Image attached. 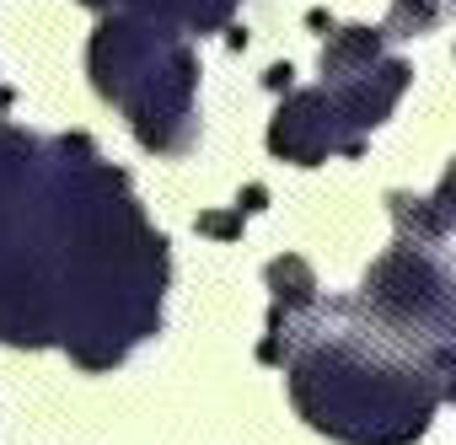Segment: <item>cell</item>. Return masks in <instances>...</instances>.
<instances>
[{
  "label": "cell",
  "mask_w": 456,
  "mask_h": 445,
  "mask_svg": "<svg viewBox=\"0 0 456 445\" xmlns=\"http://www.w3.org/2000/svg\"><path fill=\"white\" fill-rule=\"evenodd\" d=\"M381 28H344L328 38L322 49V76L328 81H349V76H365L370 65H381Z\"/></svg>",
  "instance_id": "cell-1"
},
{
  "label": "cell",
  "mask_w": 456,
  "mask_h": 445,
  "mask_svg": "<svg viewBox=\"0 0 456 445\" xmlns=\"http://www.w3.org/2000/svg\"><path fill=\"white\" fill-rule=\"evenodd\" d=\"M387 204H392V220H397L403 242H413V247H440V242H445L451 220L435 209V198H408V193H392Z\"/></svg>",
  "instance_id": "cell-2"
},
{
  "label": "cell",
  "mask_w": 456,
  "mask_h": 445,
  "mask_svg": "<svg viewBox=\"0 0 456 445\" xmlns=\"http://www.w3.org/2000/svg\"><path fill=\"white\" fill-rule=\"evenodd\" d=\"M269 290L280 306H312L317 301V279L301 258H274L269 263Z\"/></svg>",
  "instance_id": "cell-3"
},
{
  "label": "cell",
  "mask_w": 456,
  "mask_h": 445,
  "mask_svg": "<svg viewBox=\"0 0 456 445\" xmlns=\"http://www.w3.org/2000/svg\"><path fill=\"white\" fill-rule=\"evenodd\" d=\"M440 22V6L435 0H392V12H387V28L392 38H413V33H429Z\"/></svg>",
  "instance_id": "cell-4"
},
{
  "label": "cell",
  "mask_w": 456,
  "mask_h": 445,
  "mask_svg": "<svg viewBox=\"0 0 456 445\" xmlns=\"http://www.w3.org/2000/svg\"><path fill=\"white\" fill-rule=\"evenodd\" d=\"M199 231L204 237H242V209H232V214H199Z\"/></svg>",
  "instance_id": "cell-5"
},
{
  "label": "cell",
  "mask_w": 456,
  "mask_h": 445,
  "mask_svg": "<svg viewBox=\"0 0 456 445\" xmlns=\"http://www.w3.org/2000/svg\"><path fill=\"white\" fill-rule=\"evenodd\" d=\"M435 209L451 220V226H456V166L445 172V182H440V193H435Z\"/></svg>",
  "instance_id": "cell-6"
},
{
  "label": "cell",
  "mask_w": 456,
  "mask_h": 445,
  "mask_svg": "<svg viewBox=\"0 0 456 445\" xmlns=\"http://www.w3.org/2000/svg\"><path fill=\"white\" fill-rule=\"evenodd\" d=\"M264 204H269V188L264 182H248L242 198H237V209H264Z\"/></svg>",
  "instance_id": "cell-7"
},
{
  "label": "cell",
  "mask_w": 456,
  "mask_h": 445,
  "mask_svg": "<svg viewBox=\"0 0 456 445\" xmlns=\"http://www.w3.org/2000/svg\"><path fill=\"white\" fill-rule=\"evenodd\" d=\"M290 76H296V70H290V65H274V70H269V76H264V81H269V86H274V92H290Z\"/></svg>",
  "instance_id": "cell-8"
}]
</instances>
